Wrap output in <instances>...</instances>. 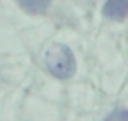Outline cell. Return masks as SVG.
Masks as SVG:
<instances>
[{
    "instance_id": "6da1fadb",
    "label": "cell",
    "mask_w": 128,
    "mask_h": 121,
    "mask_svg": "<svg viewBox=\"0 0 128 121\" xmlns=\"http://www.w3.org/2000/svg\"><path fill=\"white\" fill-rule=\"evenodd\" d=\"M46 67L51 76L58 79H68L76 72V58L68 46L53 44L46 53Z\"/></svg>"
},
{
    "instance_id": "7a4b0ae2",
    "label": "cell",
    "mask_w": 128,
    "mask_h": 121,
    "mask_svg": "<svg viewBox=\"0 0 128 121\" xmlns=\"http://www.w3.org/2000/svg\"><path fill=\"white\" fill-rule=\"evenodd\" d=\"M102 14L112 21H123L128 16V0H105Z\"/></svg>"
},
{
    "instance_id": "3957f363",
    "label": "cell",
    "mask_w": 128,
    "mask_h": 121,
    "mask_svg": "<svg viewBox=\"0 0 128 121\" xmlns=\"http://www.w3.org/2000/svg\"><path fill=\"white\" fill-rule=\"evenodd\" d=\"M18 2L30 14H40L49 7V0H18Z\"/></svg>"
},
{
    "instance_id": "277c9868",
    "label": "cell",
    "mask_w": 128,
    "mask_h": 121,
    "mask_svg": "<svg viewBox=\"0 0 128 121\" xmlns=\"http://www.w3.org/2000/svg\"><path fill=\"white\" fill-rule=\"evenodd\" d=\"M104 121H128V109H118L110 112Z\"/></svg>"
}]
</instances>
